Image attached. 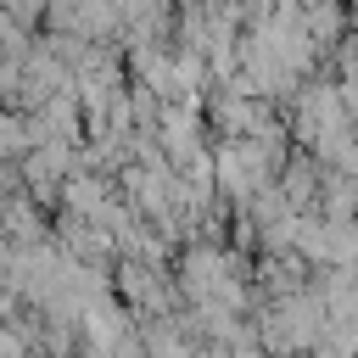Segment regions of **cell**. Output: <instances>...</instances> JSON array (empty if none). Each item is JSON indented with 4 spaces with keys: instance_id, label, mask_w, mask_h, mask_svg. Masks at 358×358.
I'll use <instances>...</instances> for the list:
<instances>
[{
    "instance_id": "obj_1",
    "label": "cell",
    "mask_w": 358,
    "mask_h": 358,
    "mask_svg": "<svg viewBox=\"0 0 358 358\" xmlns=\"http://www.w3.org/2000/svg\"><path fill=\"white\" fill-rule=\"evenodd\" d=\"M341 129H358V123L347 117L341 78H308V84L296 90V101H291V134H296V145L319 151V145H324L330 134H341Z\"/></svg>"
},
{
    "instance_id": "obj_2",
    "label": "cell",
    "mask_w": 358,
    "mask_h": 358,
    "mask_svg": "<svg viewBox=\"0 0 358 358\" xmlns=\"http://www.w3.org/2000/svg\"><path fill=\"white\" fill-rule=\"evenodd\" d=\"M280 190H285V201H291L296 213H319V196H324V162H319L308 145H296L291 162L280 168Z\"/></svg>"
},
{
    "instance_id": "obj_3",
    "label": "cell",
    "mask_w": 358,
    "mask_h": 358,
    "mask_svg": "<svg viewBox=\"0 0 358 358\" xmlns=\"http://www.w3.org/2000/svg\"><path fill=\"white\" fill-rule=\"evenodd\" d=\"M291 252H302L313 268H324V263H330V218H324V213H296V241H291Z\"/></svg>"
},
{
    "instance_id": "obj_4",
    "label": "cell",
    "mask_w": 358,
    "mask_h": 358,
    "mask_svg": "<svg viewBox=\"0 0 358 358\" xmlns=\"http://www.w3.org/2000/svg\"><path fill=\"white\" fill-rule=\"evenodd\" d=\"M34 145H39V134H34V112L6 106V117H0V151H6V162H22Z\"/></svg>"
},
{
    "instance_id": "obj_5",
    "label": "cell",
    "mask_w": 358,
    "mask_h": 358,
    "mask_svg": "<svg viewBox=\"0 0 358 358\" xmlns=\"http://www.w3.org/2000/svg\"><path fill=\"white\" fill-rule=\"evenodd\" d=\"M45 11H50V0H6V17H17V22H45Z\"/></svg>"
},
{
    "instance_id": "obj_6",
    "label": "cell",
    "mask_w": 358,
    "mask_h": 358,
    "mask_svg": "<svg viewBox=\"0 0 358 358\" xmlns=\"http://www.w3.org/2000/svg\"><path fill=\"white\" fill-rule=\"evenodd\" d=\"M336 78H341V101H347V117L358 123V67H341Z\"/></svg>"
},
{
    "instance_id": "obj_7",
    "label": "cell",
    "mask_w": 358,
    "mask_h": 358,
    "mask_svg": "<svg viewBox=\"0 0 358 358\" xmlns=\"http://www.w3.org/2000/svg\"><path fill=\"white\" fill-rule=\"evenodd\" d=\"M302 358H341V352H330V347H313V352H302Z\"/></svg>"
},
{
    "instance_id": "obj_8",
    "label": "cell",
    "mask_w": 358,
    "mask_h": 358,
    "mask_svg": "<svg viewBox=\"0 0 358 358\" xmlns=\"http://www.w3.org/2000/svg\"><path fill=\"white\" fill-rule=\"evenodd\" d=\"M347 6H358V0H347Z\"/></svg>"
}]
</instances>
